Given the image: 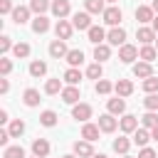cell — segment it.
I'll list each match as a JSON object with an SVG mask.
<instances>
[{"mask_svg": "<svg viewBox=\"0 0 158 158\" xmlns=\"http://www.w3.org/2000/svg\"><path fill=\"white\" fill-rule=\"evenodd\" d=\"M104 22L109 25V27H121V20H123V12H121V7L118 5H109L106 10H104Z\"/></svg>", "mask_w": 158, "mask_h": 158, "instance_id": "1", "label": "cell"}, {"mask_svg": "<svg viewBox=\"0 0 158 158\" xmlns=\"http://www.w3.org/2000/svg\"><path fill=\"white\" fill-rule=\"evenodd\" d=\"M91 114H94V109H91L89 104H84V101H79V104L72 106V118H77V121H81V123H86V121L91 118Z\"/></svg>", "mask_w": 158, "mask_h": 158, "instance_id": "2", "label": "cell"}, {"mask_svg": "<svg viewBox=\"0 0 158 158\" xmlns=\"http://www.w3.org/2000/svg\"><path fill=\"white\" fill-rule=\"evenodd\" d=\"M72 32H74V25L69 22V20H57V25H54V35H57V40H72Z\"/></svg>", "mask_w": 158, "mask_h": 158, "instance_id": "3", "label": "cell"}, {"mask_svg": "<svg viewBox=\"0 0 158 158\" xmlns=\"http://www.w3.org/2000/svg\"><path fill=\"white\" fill-rule=\"evenodd\" d=\"M106 42L114 44V47H123L126 44V30L123 27H111L106 32Z\"/></svg>", "mask_w": 158, "mask_h": 158, "instance_id": "4", "label": "cell"}, {"mask_svg": "<svg viewBox=\"0 0 158 158\" xmlns=\"http://www.w3.org/2000/svg\"><path fill=\"white\" fill-rule=\"evenodd\" d=\"M72 25H74V30H91V15L84 10V12H74L72 15Z\"/></svg>", "mask_w": 158, "mask_h": 158, "instance_id": "5", "label": "cell"}, {"mask_svg": "<svg viewBox=\"0 0 158 158\" xmlns=\"http://www.w3.org/2000/svg\"><path fill=\"white\" fill-rule=\"evenodd\" d=\"M67 54H69V49H67V42L64 40L49 42V57L52 59H67Z\"/></svg>", "mask_w": 158, "mask_h": 158, "instance_id": "6", "label": "cell"}, {"mask_svg": "<svg viewBox=\"0 0 158 158\" xmlns=\"http://www.w3.org/2000/svg\"><path fill=\"white\" fill-rule=\"evenodd\" d=\"M118 59L123 62V64H131L133 59H138V47L136 44H123V47H118Z\"/></svg>", "mask_w": 158, "mask_h": 158, "instance_id": "7", "label": "cell"}, {"mask_svg": "<svg viewBox=\"0 0 158 158\" xmlns=\"http://www.w3.org/2000/svg\"><path fill=\"white\" fill-rule=\"evenodd\" d=\"M30 5H15V10H12V22L15 25H25V22H30Z\"/></svg>", "mask_w": 158, "mask_h": 158, "instance_id": "8", "label": "cell"}, {"mask_svg": "<svg viewBox=\"0 0 158 158\" xmlns=\"http://www.w3.org/2000/svg\"><path fill=\"white\" fill-rule=\"evenodd\" d=\"M156 30L153 27H148V25H141L138 30H136V40H141V44H153L156 42Z\"/></svg>", "mask_w": 158, "mask_h": 158, "instance_id": "9", "label": "cell"}, {"mask_svg": "<svg viewBox=\"0 0 158 158\" xmlns=\"http://www.w3.org/2000/svg\"><path fill=\"white\" fill-rule=\"evenodd\" d=\"M116 126H118V118H116V116H111V114H101V116H99V128H101V133H114Z\"/></svg>", "mask_w": 158, "mask_h": 158, "instance_id": "10", "label": "cell"}, {"mask_svg": "<svg viewBox=\"0 0 158 158\" xmlns=\"http://www.w3.org/2000/svg\"><path fill=\"white\" fill-rule=\"evenodd\" d=\"M118 128H121L123 133H133V131L138 128V116H133V114H123V116L118 118Z\"/></svg>", "mask_w": 158, "mask_h": 158, "instance_id": "11", "label": "cell"}, {"mask_svg": "<svg viewBox=\"0 0 158 158\" xmlns=\"http://www.w3.org/2000/svg\"><path fill=\"white\" fill-rule=\"evenodd\" d=\"M69 12H72L69 0H52V15H54L57 20H64Z\"/></svg>", "mask_w": 158, "mask_h": 158, "instance_id": "12", "label": "cell"}, {"mask_svg": "<svg viewBox=\"0 0 158 158\" xmlns=\"http://www.w3.org/2000/svg\"><path fill=\"white\" fill-rule=\"evenodd\" d=\"M86 37H89V42L96 47V44H104V40H106V30L101 27V25H91V30L86 32Z\"/></svg>", "mask_w": 158, "mask_h": 158, "instance_id": "13", "label": "cell"}, {"mask_svg": "<svg viewBox=\"0 0 158 158\" xmlns=\"http://www.w3.org/2000/svg\"><path fill=\"white\" fill-rule=\"evenodd\" d=\"M133 77H138V79H148V77H153V64L138 59V62L133 64Z\"/></svg>", "mask_w": 158, "mask_h": 158, "instance_id": "14", "label": "cell"}, {"mask_svg": "<svg viewBox=\"0 0 158 158\" xmlns=\"http://www.w3.org/2000/svg\"><path fill=\"white\" fill-rule=\"evenodd\" d=\"M114 91H116V96L126 99V96L133 94V81H131V79H118V81L114 84Z\"/></svg>", "mask_w": 158, "mask_h": 158, "instance_id": "15", "label": "cell"}, {"mask_svg": "<svg viewBox=\"0 0 158 158\" xmlns=\"http://www.w3.org/2000/svg\"><path fill=\"white\" fill-rule=\"evenodd\" d=\"M106 109H109V114H111V116H123V114H126V101H123L121 96L109 99V101H106Z\"/></svg>", "mask_w": 158, "mask_h": 158, "instance_id": "16", "label": "cell"}, {"mask_svg": "<svg viewBox=\"0 0 158 158\" xmlns=\"http://www.w3.org/2000/svg\"><path fill=\"white\" fill-rule=\"evenodd\" d=\"M32 156L47 158V156H49V141H47V138H35V141H32Z\"/></svg>", "mask_w": 158, "mask_h": 158, "instance_id": "17", "label": "cell"}, {"mask_svg": "<svg viewBox=\"0 0 158 158\" xmlns=\"http://www.w3.org/2000/svg\"><path fill=\"white\" fill-rule=\"evenodd\" d=\"M74 156L79 158H94V148H91V141H77L74 143Z\"/></svg>", "mask_w": 158, "mask_h": 158, "instance_id": "18", "label": "cell"}, {"mask_svg": "<svg viewBox=\"0 0 158 158\" xmlns=\"http://www.w3.org/2000/svg\"><path fill=\"white\" fill-rule=\"evenodd\" d=\"M153 17H156V12H153V7H151V5H138V7H136V20H138L141 25L153 22Z\"/></svg>", "mask_w": 158, "mask_h": 158, "instance_id": "19", "label": "cell"}, {"mask_svg": "<svg viewBox=\"0 0 158 158\" xmlns=\"http://www.w3.org/2000/svg\"><path fill=\"white\" fill-rule=\"evenodd\" d=\"M79 99H81V94H79V86H64L62 89V101L64 104H79Z\"/></svg>", "mask_w": 158, "mask_h": 158, "instance_id": "20", "label": "cell"}, {"mask_svg": "<svg viewBox=\"0 0 158 158\" xmlns=\"http://www.w3.org/2000/svg\"><path fill=\"white\" fill-rule=\"evenodd\" d=\"M99 133H101L99 123H89V121H86V123L81 126V138H84V141H91V143H94V141L99 138Z\"/></svg>", "mask_w": 158, "mask_h": 158, "instance_id": "21", "label": "cell"}, {"mask_svg": "<svg viewBox=\"0 0 158 158\" xmlns=\"http://www.w3.org/2000/svg\"><path fill=\"white\" fill-rule=\"evenodd\" d=\"M148 141H153V136H151V131H148V128H143V126H141V128H136V131H133V143H136L138 148H146V146H148Z\"/></svg>", "mask_w": 158, "mask_h": 158, "instance_id": "22", "label": "cell"}, {"mask_svg": "<svg viewBox=\"0 0 158 158\" xmlns=\"http://www.w3.org/2000/svg\"><path fill=\"white\" fill-rule=\"evenodd\" d=\"M158 57V49H156V44H143L141 49H138V59L141 62H151L153 64V59Z\"/></svg>", "mask_w": 158, "mask_h": 158, "instance_id": "23", "label": "cell"}, {"mask_svg": "<svg viewBox=\"0 0 158 158\" xmlns=\"http://www.w3.org/2000/svg\"><path fill=\"white\" fill-rule=\"evenodd\" d=\"M22 101H25V106H30V109H35V106H40V91L37 89H25L22 91Z\"/></svg>", "mask_w": 158, "mask_h": 158, "instance_id": "24", "label": "cell"}, {"mask_svg": "<svg viewBox=\"0 0 158 158\" xmlns=\"http://www.w3.org/2000/svg\"><path fill=\"white\" fill-rule=\"evenodd\" d=\"M84 10H86L89 15H104L106 2H104V0H84Z\"/></svg>", "mask_w": 158, "mask_h": 158, "instance_id": "25", "label": "cell"}, {"mask_svg": "<svg viewBox=\"0 0 158 158\" xmlns=\"http://www.w3.org/2000/svg\"><path fill=\"white\" fill-rule=\"evenodd\" d=\"M49 30V20H47V15H37L35 20H32V32L35 35H44Z\"/></svg>", "mask_w": 158, "mask_h": 158, "instance_id": "26", "label": "cell"}, {"mask_svg": "<svg viewBox=\"0 0 158 158\" xmlns=\"http://www.w3.org/2000/svg\"><path fill=\"white\" fill-rule=\"evenodd\" d=\"M44 74H47V62H42V59H32V62H30V77L40 79V77H44Z\"/></svg>", "mask_w": 158, "mask_h": 158, "instance_id": "27", "label": "cell"}, {"mask_svg": "<svg viewBox=\"0 0 158 158\" xmlns=\"http://www.w3.org/2000/svg\"><path fill=\"white\" fill-rule=\"evenodd\" d=\"M64 81H67V86H77L79 81H81V72L77 69V67H69L67 72H64V77H62Z\"/></svg>", "mask_w": 158, "mask_h": 158, "instance_id": "28", "label": "cell"}, {"mask_svg": "<svg viewBox=\"0 0 158 158\" xmlns=\"http://www.w3.org/2000/svg\"><path fill=\"white\" fill-rule=\"evenodd\" d=\"M57 111H52V109H44L42 114H40V123L42 126H47V128H52V126H57Z\"/></svg>", "mask_w": 158, "mask_h": 158, "instance_id": "29", "label": "cell"}, {"mask_svg": "<svg viewBox=\"0 0 158 158\" xmlns=\"http://www.w3.org/2000/svg\"><path fill=\"white\" fill-rule=\"evenodd\" d=\"M141 126L148 128V131H153V128L158 126V111H146V114L141 116Z\"/></svg>", "mask_w": 158, "mask_h": 158, "instance_id": "30", "label": "cell"}, {"mask_svg": "<svg viewBox=\"0 0 158 158\" xmlns=\"http://www.w3.org/2000/svg\"><path fill=\"white\" fill-rule=\"evenodd\" d=\"M30 10L35 15H44L47 10H52V0H30Z\"/></svg>", "mask_w": 158, "mask_h": 158, "instance_id": "31", "label": "cell"}, {"mask_svg": "<svg viewBox=\"0 0 158 158\" xmlns=\"http://www.w3.org/2000/svg\"><path fill=\"white\" fill-rule=\"evenodd\" d=\"M109 57H111V47H109L106 42H104V44H96V47H94V59H96L99 64H101V62H106Z\"/></svg>", "mask_w": 158, "mask_h": 158, "instance_id": "32", "label": "cell"}, {"mask_svg": "<svg viewBox=\"0 0 158 158\" xmlns=\"http://www.w3.org/2000/svg\"><path fill=\"white\" fill-rule=\"evenodd\" d=\"M62 79L57 77V79H47L44 81V94H49V96H54V94H62Z\"/></svg>", "mask_w": 158, "mask_h": 158, "instance_id": "33", "label": "cell"}, {"mask_svg": "<svg viewBox=\"0 0 158 158\" xmlns=\"http://www.w3.org/2000/svg\"><path fill=\"white\" fill-rule=\"evenodd\" d=\"M128 148H131V141H128L126 136H118V138H114V151H116V153H121V156H128Z\"/></svg>", "mask_w": 158, "mask_h": 158, "instance_id": "34", "label": "cell"}, {"mask_svg": "<svg viewBox=\"0 0 158 158\" xmlns=\"http://www.w3.org/2000/svg\"><path fill=\"white\" fill-rule=\"evenodd\" d=\"M81 62H84V52H81V49H69V54H67V64L79 69Z\"/></svg>", "mask_w": 158, "mask_h": 158, "instance_id": "35", "label": "cell"}, {"mask_svg": "<svg viewBox=\"0 0 158 158\" xmlns=\"http://www.w3.org/2000/svg\"><path fill=\"white\" fill-rule=\"evenodd\" d=\"M86 77H89V79H94V81H99V79H104V67H101L99 62H94V64H89V67H86Z\"/></svg>", "mask_w": 158, "mask_h": 158, "instance_id": "36", "label": "cell"}, {"mask_svg": "<svg viewBox=\"0 0 158 158\" xmlns=\"http://www.w3.org/2000/svg\"><path fill=\"white\" fill-rule=\"evenodd\" d=\"M7 131H10V136H12V138H20V136L25 133V121H22V118H15V121H10Z\"/></svg>", "mask_w": 158, "mask_h": 158, "instance_id": "37", "label": "cell"}, {"mask_svg": "<svg viewBox=\"0 0 158 158\" xmlns=\"http://www.w3.org/2000/svg\"><path fill=\"white\" fill-rule=\"evenodd\" d=\"M141 89H143L146 94H158V77L153 74V77L143 79V81H141Z\"/></svg>", "mask_w": 158, "mask_h": 158, "instance_id": "38", "label": "cell"}, {"mask_svg": "<svg viewBox=\"0 0 158 158\" xmlns=\"http://www.w3.org/2000/svg\"><path fill=\"white\" fill-rule=\"evenodd\" d=\"M94 91H96V94H101V96H106V94H111V91H114V84H111L109 79H99V81L94 84Z\"/></svg>", "mask_w": 158, "mask_h": 158, "instance_id": "39", "label": "cell"}, {"mask_svg": "<svg viewBox=\"0 0 158 158\" xmlns=\"http://www.w3.org/2000/svg\"><path fill=\"white\" fill-rule=\"evenodd\" d=\"M2 158H25V148L22 146H7L2 151Z\"/></svg>", "mask_w": 158, "mask_h": 158, "instance_id": "40", "label": "cell"}, {"mask_svg": "<svg viewBox=\"0 0 158 158\" xmlns=\"http://www.w3.org/2000/svg\"><path fill=\"white\" fill-rule=\"evenodd\" d=\"M12 54H15L17 59H25V57H30V44H27V42H17V44L12 47Z\"/></svg>", "mask_w": 158, "mask_h": 158, "instance_id": "41", "label": "cell"}, {"mask_svg": "<svg viewBox=\"0 0 158 158\" xmlns=\"http://www.w3.org/2000/svg\"><path fill=\"white\" fill-rule=\"evenodd\" d=\"M143 106H146V111H158V94H148L143 99Z\"/></svg>", "mask_w": 158, "mask_h": 158, "instance_id": "42", "label": "cell"}, {"mask_svg": "<svg viewBox=\"0 0 158 158\" xmlns=\"http://www.w3.org/2000/svg\"><path fill=\"white\" fill-rule=\"evenodd\" d=\"M12 47H15V44H12V37L2 35V37H0V52H2V57H5V54H7L10 49H12Z\"/></svg>", "mask_w": 158, "mask_h": 158, "instance_id": "43", "label": "cell"}, {"mask_svg": "<svg viewBox=\"0 0 158 158\" xmlns=\"http://www.w3.org/2000/svg\"><path fill=\"white\" fill-rule=\"evenodd\" d=\"M12 72V59H7V57H0V74L2 77H7Z\"/></svg>", "mask_w": 158, "mask_h": 158, "instance_id": "44", "label": "cell"}, {"mask_svg": "<svg viewBox=\"0 0 158 158\" xmlns=\"http://www.w3.org/2000/svg\"><path fill=\"white\" fill-rule=\"evenodd\" d=\"M12 10H15L12 0H0V15H12Z\"/></svg>", "mask_w": 158, "mask_h": 158, "instance_id": "45", "label": "cell"}, {"mask_svg": "<svg viewBox=\"0 0 158 158\" xmlns=\"http://www.w3.org/2000/svg\"><path fill=\"white\" fill-rule=\"evenodd\" d=\"M10 138H12L10 131H7V128H0V146H2V148H7V141H10Z\"/></svg>", "mask_w": 158, "mask_h": 158, "instance_id": "46", "label": "cell"}, {"mask_svg": "<svg viewBox=\"0 0 158 158\" xmlns=\"http://www.w3.org/2000/svg\"><path fill=\"white\" fill-rule=\"evenodd\" d=\"M138 158H156V151H153L151 146H146V148L138 151Z\"/></svg>", "mask_w": 158, "mask_h": 158, "instance_id": "47", "label": "cell"}, {"mask_svg": "<svg viewBox=\"0 0 158 158\" xmlns=\"http://www.w3.org/2000/svg\"><path fill=\"white\" fill-rule=\"evenodd\" d=\"M7 91H10V81L2 77V79H0V94H7Z\"/></svg>", "mask_w": 158, "mask_h": 158, "instance_id": "48", "label": "cell"}, {"mask_svg": "<svg viewBox=\"0 0 158 158\" xmlns=\"http://www.w3.org/2000/svg\"><path fill=\"white\" fill-rule=\"evenodd\" d=\"M7 121H10V118H7V111L0 109V123H7Z\"/></svg>", "mask_w": 158, "mask_h": 158, "instance_id": "49", "label": "cell"}, {"mask_svg": "<svg viewBox=\"0 0 158 158\" xmlns=\"http://www.w3.org/2000/svg\"><path fill=\"white\" fill-rule=\"evenodd\" d=\"M151 27H153V30H156V35H158V15L153 17V22H151Z\"/></svg>", "mask_w": 158, "mask_h": 158, "instance_id": "50", "label": "cell"}, {"mask_svg": "<svg viewBox=\"0 0 158 158\" xmlns=\"http://www.w3.org/2000/svg\"><path fill=\"white\" fill-rule=\"evenodd\" d=\"M151 136H153V141H158V126H156V128L151 131Z\"/></svg>", "mask_w": 158, "mask_h": 158, "instance_id": "51", "label": "cell"}, {"mask_svg": "<svg viewBox=\"0 0 158 158\" xmlns=\"http://www.w3.org/2000/svg\"><path fill=\"white\" fill-rule=\"evenodd\" d=\"M151 7H153V12L158 15V0H153V2H151Z\"/></svg>", "mask_w": 158, "mask_h": 158, "instance_id": "52", "label": "cell"}, {"mask_svg": "<svg viewBox=\"0 0 158 158\" xmlns=\"http://www.w3.org/2000/svg\"><path fill=\"white\" fill-rule=\"evenodd\" d=\"M94 158H109V156H104V153H94Z\"/></svg>", "mask_w": 158, "mask_h": 158, "instance_id": "53", "label": "cell"}, {"mask_svg": "<svg viewBox=\"0 0 158 158\" xmlns=\"http://www.w3.org/2000/svg\"><path fill=\"white\" fill-rule=\"evenodd\" d=\"M62 158H79V156H74V153H67V156H62Z\"/></svg>", "mask_w": 158, "mask_h": 158, "instance_id": "54", "label": "cell"}, {"mask_svg": "<svg viewBox=\"0 0 158 158\" xmlns=\"http://www.w3.org/2000/svg\"><path fill=\"white\" fill-rule=\"evenodd\" d=\"M104 2H109V5H116V2H118V0H104Z\"/></svg>", "mask_w": 158, "mask_h": 158, "instance_id": "55", "label": "cell"}, {"mask_svg": "<svg viewBox=\"0 0 158 158\" xmlns=\"http://www.w3.org/2000/svg\"><path fill=\"white\" fill-rule=\"evenodd\" d=\"M156 49H158V37H156Z\"/></svg>", "mask_w": 158, "mask_h": 158, "instance_id": "56", "label": "cell"}, {"mask_svg": "<svg viewBox=\"0 0 158 158\" xmlns=\"http://www.w3.org/2000/svg\"><path fill=\"white\" fill-rule=\"evenodd\" d=\"M121 158H131V156H121Z\"/></svg>", "mask_w": 158, "mask_h": 158, "instance_id": "57", "label": "cell"}, {"mask_svg": "<svg viewBox=\"0 0 158 158\" xmlns=\"http://www.w3.org/2000/svg\"><path fill=\"white\" fill-rule=\"evenodd\" d=\"M32 158H37V156H32Z\"/></svg>", "mask_w": 158, "mask_h": 158, "instance_id": "58", "label": "cell"}]
</instances>
